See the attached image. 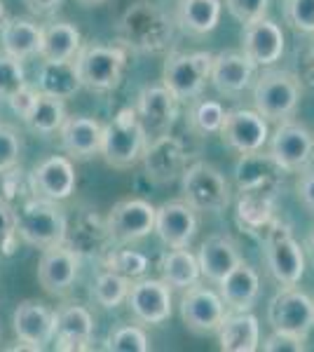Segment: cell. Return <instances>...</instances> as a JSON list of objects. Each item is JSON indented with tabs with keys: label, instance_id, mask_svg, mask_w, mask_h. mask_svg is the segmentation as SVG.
Masks as SVG:
<instances>
[{
	"label": "cell",
	"instance_id": "1",
	"mask_svg": "<svg viewBox=\"0 0 314 352\" xmlns=\"http://www.w3.org/2000/svg\"><path fill=\"white\" fill-rule=\"evenodd\" d=\"M148 134L134 109L120 111L111 122L104 124L99 155L115 169H127L144 157Z\"/></svg>",
	"mask_w": 314,
	"mask_h": 352
},
{
	"label": "cell",
	"instance_id": "2",
	"mask_svg": "<svg viewBox=\"0 0 314 352\" xmlns=\"http://www.w3.org/2000/svg\"><path fill=\"white\" fill-rule=\"evenodd\" d=\"M16 235L38 249L66 242L68 219L64 209L52 200L33 195V200L24 202L16 212Z\"/></svg>",
	"mask_w": 314,
	"mask_h": 352
},
{
	"label": "cell",
	"instance_id": "3",
	"mask_svg": "<svg viewBox=\"0 0 314 352\" xmlns=\"http://www.w3.org/2000/svg\"><path fill=\"white\" fill-rule=\"evenodd\" d=\"M302 99V82L289 71H262L254 82V106L267 122L289 120Z\"/></svg>",
	"mask_w": 314,
	"mask_h": 352
},
{
	"label": "cell",
	"instance_id": "4",
	"mask_svg": "<svg viewBox=\"0 0 314 352\" xmlns=\"http://www.w3.org/2000/svg\"><path fill=\"white\" fill-rule=\"evenodd\" d=\"M124 66H127V56L117 45H82L76 54L80 82L85 89H92V92L115 89L122 80Z\"/></svg>",
	"mask_w": 314,
	"mask_h": 352
},
{
	"label": "cell",
	"instance_id": "5",
	"mask_svg": "<svg viewBox=\"0 0 314 352\" xmlns=\"http://www.w3.org/2000/svg\"><path fill=\"white\" fill-rule=\"evenodd\" d=\"M183 197L195 212L218 214L230 204V184L211 162H195L181 174Z\"/></svg>",
	"mask_w": 314,
	"mask_h": 352
},
{
	"label": "cell",
	"instance_id": "6",
	"mask_svg": "<svg viewBox=\"0 0 314 352\" xmlns=\"http://www.w3.org/2000/svg\"><path fill=\"white\" fill-rule=\"evenodd\" d=\"M122 36L141 52H159L171 41V24L155 3H134L122 16Z\"/></svg>",
	"mask_w": 314,
	"mask_h": 352
},
{
	"label": "cell",
	"instance_id": "7",
	"mask_svg": "<svg viewBox=\"0 0 314 352\" xmlns=\"http://www.w3.org/2000/svg\"><path fill=\"white\" fill-rule=\"evenodd\" d=\"M211 61L214 54L211 52H174L167 56L162 71V85L169 89L176 99H195L202 94L204 85L209 80Z\"/></svg>",
	"mask_w": 314,
	"mask_h": 352
},
{
	"label": "cell",
	"instance_id": "8",
	"mask_svg": "<svg viewBox=\"0 0 314 352\" xmlns=\"http://www.w3.org/2000/svg\"><path fill=\"white\" fill-rule=\"evenodd\" d=\"M267 144H270L267 155L282 167V172H302L310 167L314 157V136L305 124L293 120L279 122Z\"/></svg>",
	"mask_w": 314,
	"mask_h": 352
},
{
	"label": "cell",
	"instance_id": "9",
	"mask_svg": "<svg viewBox=\"0 0 314 352\" xmlns=\"http://www.w3.org/2000/svg\"><path fill=\"white\" fill-rule=\"evenodd\" d=\"M267 320L275 331L293 333V336L307 340L314 329V300L300 289L284 287L270 300Z\"/></svg>",
	"mask_w": 314,
	"mask_h": 352
},
{
	"label": "cell",
	"instance_id": "10",
	"mask_svg": "<svg viewBox=\"0 0 314 352\" xmlns=\"http://www.w3.org/2000/svg\"><path fill=\"white\" fill-rule=\"evenodd\" d=\"M227 312L230 310H227L225 300L214 289L197 285L183 289V296H181V320L197 336H209V333L218 331Z\"/></svg>",
	"mask_w": 314,
	"mask_h": 352
},
{
	"label": "cell",
	"instance_id": "11",
	"mask_svg": "<svg viewBox=\"0 0 314 352\" xmlns=\"http://www.w3.org/2000/svg\"><path fill=\"white\" fill-rule=\"evenodd\" d=\"M80 272V254L66 242L45 247L38 261V282L49 296L64 298L71 294Z\"/></svg>",
	"mask_w": 314,
	"mask_h": 352
},
{
	"label": "cell",
	"instance_id": "12",
	"mask_svg": "<svg viewBox=\"0 0 314 352\" xmlns=\"http://www.w3.org/2000/svg\"><path fill=\"white\" fill-rule=\"evenodd\" d=\"M265 261L272 277L282 287H295L305 275V254L287 228L270 230L265 240Z\"/></svg>",
	"mask_w": 314,
	"mask_h": 352
},
{
	"label": "cell",
	"instance_id": "13",
	"mask_svg": "<svg viewBox=\"0 0 314 352\" xmlns=\"http://www.w3.org/2000/svg\"><path fill=\"white\" fill-rule=\"evenodd\" d=\"M155 209L150 202L131 197V200H120L111 209L106 221V230L120 244L139 242L155 232Z\"/></svg>",
	"mask_w": 314,
	"mask_h": 352
},
{
	"label": "cell",
	"instance_id": "14",
	"mask_svg": "<svg viewBox=\"0 0 314 352\" xmlns=\"http://www.w3.org/2000/svg\"><path fill=\"white\" fill-rule=\"evenodd\" d=\"M223 144L227 148L237 151L239 155L244 153L262 151V146L270 139V124L258 111L249 109H235L225 113V122L221 127Z\"/></svg>",
	"mask_w": 314,
	"mask_h": 352
},
{
	"label": "cell",
	"instance_id": "15",
	"mask_svg": "<svg viewBox=\"0 0 314 352\" xmlns=\"http://www.w3.org/2000/svg\"><path fill=\"white\" fill-rule=\"evenodd\" d=\"M28 186L36 197H45V200L61 202L73 195L78 186L76 164L68 155H52L47 160L33 167L31 176H28Z\"/></svg>",
	"mask_w": 314,
	"mask_h": 352
},
{
	"label": "cell",
	"instance_id": "16",
	"mask_svg": "<svg viewBox=\"0 0 314 352\" xmlns=\"http://www.w3.org/2000/svg\"><path fill=\"white\" fill-rule=\"evenodd\" d=\"M127 305L131 315L144 324H162L174 308L171 287L164 280H136L129 285Z\"/></svg>",
	"mask_w": 314,
	"mask_h": 352
},
{
	"label": "cell",
	"instance_id": "17",
	"mask_svg": "<svg viewBox=\"0 0 314 352\" xmlns=\"http://www.w3.org/2000/svg\"><path fill=\"white\" fill-rule=\"evenodd\" d=\"M284 31L267 16L244 24L242 31V52L254 61L256 66H272L284 54Z\"/></svg>",
	"mask_w": 314,
	"mask_h": 352
},
{
	"label": "cell",
	"instance_id": "18",
	"mask_svg": "<svg viewBox=\"0 0 314 352\" xmlns=\"http://www.w3.org/2000/svg\"><path fill=\"white\" fill-rule=\"evenodd\" d=\"M155 232L167 247H188L197 232L195 209L186 200L164 202L155 209Z\"/></svg>",
	"mask_w": 314,
	"mask_h": 352
},
{
	"label": "cell",
	"instance_id": "19",
	"mask_svg": "<svg viewBox=\"0 0 314 352\" xmlns=\"http://www.w3.org/2000/svg\"><path fill=\"white\" fill-rule=\"evenodd\" d=\"M101 134H104V124L85 116H66L64 124L59 127L61 148L71 160H89L99 155Z\"/></svg>",
	"mask_w": 314,
	"mask_h": 352
},
{
	"label": "cell",
	"instance_id": "20",
	"mask_svg": "<svg viewBox=\"0 0 314 352\" xmlns=\"http://www.w3.org/2000/svg\"><path fill=\"white\" fill-rule=\"evenodd\" d=\"M94 333V317L85 305H64L54 312V348L87 350Z\"/></svg>",
	"mask_w": 314,
	"mask_h": 352
},
{
	"label": "cell",
	"instance_id": "21",
	"mask_svg": "<svg viewBox=\"0 0 314 352\" xmlns=\"http://www.w3.org/2000/svg\"><path fill=\"white\" fill-rule=\"evenodd\" d=\"M176 109H179V99H176L164 85L141 89L139 99H136V106H134L146 134L153 132L155 136L167 134V129L171 127V122H174V118H176Z\"/></svg>",
	"mask_w": 314,
	"mask_h": 352
},
{
	"label": "cell",
	"instance_id": "22",
	"mask_svg": "<svg viewBox=\"0 0 314 352\" xmlns=\"http://www.w3.org/2000/svg\"><path fill=\"white\" fill-rule=\"evenodd\" d=\"M12 329L16 340L38 345L43 350L45 343L54 340V310L38 300H21L14 310Z\"/></svg>",
	"mask_w": 314,
	"mask_h": 352
},
{
	"label": "cell",
	"instance_id": "23",
	"mask_svg": "<svg viewBox=\"0 0 314 352\" xmlns=\"http://www.w3.org/2000/svg\"><path fill=\"white\" fill-rule=\"evenodd\" d=\"M256 78V64L244 52H218L211 61L209 80L221 94H237L249 87Z\"/></svg>",
	"mask_w": 314,
	"mask_h": 352
},
{
	"label": "cell",
	"instance_id": "24",
	"mask_svg": "<svg viewBox=\"0 0 314 352\" xmlns=\"http://www.w3.org/2000/svg\"><path fill=\"white\" fill-rule=\"evenodd\" d=\"M144 160H146V169L150 179L159 181V184L171 181L179 174H183V169H181L186 160L183 144L169 134H159L146 146Z\"/></svg>",
	"mask_w": 314,
	"mask_h": 352
},
{
	"label": "cell",
	"instance_id": "25",
	"mask_svg": "<svg viewBox=\"0 0 314 352\" xmlns=\"http://www.w3.org/2000/svg\"><path fill=\"white\" fill-rule=\"evenodd\" d=\"M218 287H221V298L225 300L227 310L247 312L254 308L256 298L260 294V277L249 263L239 261L235 268L218 282Z\"/></svg>",
	"mask_w": 314,
	"mask_h": 352
},
{
	"label": "cell",
	"instance_id": "26",
	"mask_svg": "<svg viewBox=\"0 0 314 352\" xmlns=\"http://www.w3.org/2000/svg\"><path fill=\"white\" fill-rule=\"evenodd\" d=\"M197 261H199L202 277H207L209 282L218 285L223 277L242 261V256H239V249L232 242L230 235H209L202 242V247H199Z\"/></svg>",
	"mask_w": 314,
	"mask_h": 352
},
{
	"label": "cell",
	"instance_id": "27",
	"mask_svg": "<svg viewBox=\"0 0 314 352\" xmlns=\"http://www.w3.org/2000/svg\"><path fill=\"white\" fill-rule=\"evenodd\" d=\"M223 352H256L260 348V324L251 312H227L218 331Z\"/></svg>",
	"mask_w": 314,
	"mask_h": 352
},
{
	"label": "cell",
	"instance_id": "28",
	"mask_svg": "<svg viewBox=\"0 0 314 352\" xmlns=\"http://www.w3.org/2000/svg\"><path fill=\"white\" fill-rule=\"evenodd\" d=\"M40 41H43V28L21 16H10L0 24V43L3 52L14 59L24 61L40 54Z\"/></svg>",
	"mask_w": 314,
	"mask_h": 352
},
{
	"label": "cell",
	"instance_id": "29",
	"mask_svg": "<svg viewBox=\"0 0 314 352\" xmlns=\"http://www.w3.org/2000/svg\"><path fill=\"white\" fill-rule=\"evenodd\" d=\"M82 47V33L68 21H54L43 28L40 56L43 61H73Z\"/></svg>",
	"mask_w": 314,
	"mask_h": 352
},
{
	"label": "cell",
	"instance_id": "30",
	"mask_svg": "<svg viewBox=\"0 0 314 352\" xmlns=\"http://www.w3.org/2000/svg\"><path fill=\"white\" fill-rule=\"evenodd\" d=\"M235 174H237V184H239V188H242V192H249V190L272 192L270 184L279 179L282 167H279L270 155L262 157L260 151H256V153H244L242 160L237 162Z\"/></svg>",
	"mask_w": 314,
	"mask_h": 352
},
{
	"label": "cell",
	"instance_id": "31",
	"mask_svg": "<svg viewBox=\"0 0 314 352\" xmlns=\"http://www.w3.org/2000/svg\"><path fill=\"white\" fill-rule=\"evenodd\" d=\"M38 89L45 94L71 99L78 89H82V82L78 78L76 59L73 61H45L38 73Z\"/></svg>",
	"mask_w": 314,
	"mask_h": 352
},
{
	"label": "cell",
	"instance_id": "32",
	"mask_svg": "<svg viewBox=\"0 0 314 352\" xmlns=\"http://www.w3.org/2000/svg\"><path fill=\"white\" fill-rule=\"evenodd\" d=\"M221 0H179V24L192 36H207L221 21Z\"/></svg>",
	"mask_w": 314,
	"mask_h": 352
},
{
	"label": "cell",
	"instance_id": "33",
	"mask_svg": "<svg viewBox=\"0 0 314 352\" xmlns=\"http://www.w3.org/2000/svg\"><path fill=\"white\" fill-rule=\"evenodd\" d=\"M202 270H199V261L188 247H176L164 256L162 261V280L171 289H188L197 285Z\"/></svg>",
	"mask_w": 314,
	"mask_h": 352
},
{
	"label": "cell",
	"instance_id": "34",
	"mask_svg": "<svg viewBox=\"0 0 314 352\" xmlns=\"http://www.w3.org/2000/svg\"><path fill=\"white\" fill-rule=\"evenodd\" d=\"M66 120V104L64 99L52 94H45L40 92L33 109L28 111V116L24 118V122L33 132L38 134H54L59 132V127Z\"/></svg>",
	"mask_w": 314,
	"mask_h": 352
},
{
	"label": "cell",
	"instance_id": "35",
	"mask_svg": "<svg viewBox=\"0 0 314 352\" xmlns=\"http://www.w3.org/2000/svg\"><path fill=\"white\" fill-rule=\"evenodd\" d=\"M129 285H131V280H127V277L117 275V272H113V270H106L94 280L92 298L101 305V308L113 310V308H117L120 303L127 300Z\"/></svg>",
	"mask_w": 314,
	"mask_h": 352
},
{
	"label": "cell",
	"instance_id": "36",
	"mask_svg": "<svg viewBox=\"0 0 314 352\" xmlns=\"http://www.w3.org/2000/svg\"><path fill=\"white\" fill-rule=\"evenodd\" d=\"M225 113L227 111L218 101L195 96V101L190 104V111H188V122L197 134H216L221 132L223 122H225Z\"/></svg>",
	"mask_w": 314,
	"mask_h": 352
},
{
	"label": "cell",
	"instance_id": "37",
	"mask_svg": "<svg viewBox=\"0 0 314 352\" xmlns=\"http://www.w3.org/2000/svg\"><path fill=\"white\" fill-rule=\"evenodd\" d=\"M272 214V192H242L239 200V219L242 223H247L249 228H258L270 221Z\"/></svg>",
	"mask_w": 314,
	"mask_h": 352
},
{
	"label": "cell",
	"instance_id": "38",
	"mask_svg": "<svg viewBox=\"0 0 314 352\" xmlns=\"http://www.w3.org/2000/svg\"><path fill=\"white\" fill-rule=\"evenodd\" d=\"M106 268L127 277V280H134V277H141L146 272L148 258L144 254L134 252V249H113L106 258Z\"/></svg>",
	"mask_w": 314,
	"mask_h": 352
},
{
	"label": "cell",
	"instance_id": "39",
	"mask_svg": "<svg viewBox=\"0 0 314 352\" xmlns=\"http://www.w3.org/2000/svg\"><path fill=\"white\" fill-rule=\"evenodd\" d=\"M108 350L113 352H148L150 350V340H148L146 331L136 324H124L111 331L108 336Z\"/></svg>",
	"mask_w": 314,
	"mask_h": 352
},
{
	"label": "cell",
	"instance_id": "40",
	"mask_svg": "<svg viewBox=\"0 0 314 352\" xmlns=\"http://www.w3.org/2000/svg\"><path fill=\"white\" fill-rule=\"evenodd\" d=\"M24 85H26V73L21 61L10 56L8 52H0V99L8 101Z\"/></svg>",
	"mask_w": 314,
	"mask_h": 352
},
{
	"label": "cell",
	"instance_id": "41",
	"mask_svg": "<svg viewBox=\"0 0 314 352\" xmlns=\"http://www.w3.org/2000/svg\"><path fill=\"white\" fill-rule=\"evenodd\" d=\"M284 16L295 31L314 33V0H284Z\"/></svg>",
	"mask_w": 314,
	"mask_h": 352
},
{
	"label": "cell",
	"instance_id": "42",
	"mask_svg": "<svg viewBox=\"0 0 314 352\" xmlns=\"http://www.w3.org/2000/svg\"><path fill=\"white\" fill-rule=\"evenodd\" d=\"M21 153V139L14 127L0 124V174L16 167Z\"/></svg>",
	"mask_w": 314,
	"mask_h": 352
},
{
	"label": "cell",
	"instance_id": "43",
	"mask_svg": "<svg viewBox=\"0 0 314 352\" xmlns=\"http://www.w3.org/2000/svg\"><path fill=\"white\" fill-rule=\"evenodd\" d=\"M16 212L8 204V200H0V256L14 252L16 240Z\"/></svg>",
	"mask_w": 314,
	"mask_h": 352
},
{
	"label": "cell",
	"instance_id": "44",
	"mask_svg": "<svg viewBox=\"0 0 314 352\" xmlns=\"http://www.w3.org/2000/svg\"><path fill=\"white\" fill-rule=\"evenodd\" d=\"M267 5H270V0H225L227 12L235 16L237 21H242V24H249V21L265 16Z\"/></svg>",
	"mask_w": 314,
	"mask_h": 352
},
{
	"label": "cell",
	"instance_id": "45",
	"mask_svg": "<svg viewBox=\"0 0 314 352\" xmlns=\"http://www.w3.org/2000/svg\"><path fill=\"white\" fill-rule=\"evenodd\" d=\"M260 348L265 352H305V338L293 336V333H284V331H272L270 336L260 343Z\"/></svg>",
	"mask_w": 314,
	"mask_h": 352
},
{
	"label": "cell",
	"instance_id": "46",
	"mask_svg": "<svg viewBox=\"0 0 314 352\" xmlns=\"http://www.w3.org/2000/svg\"><path fill=\"white\" fill-rule=\"evenodd\" d=\"M38 94H40V89L36 87H31V85H24V87L19 89L16 94H12L8 99V104H10V109H12L16 116L24 120V118L28 116V111L33 109V104H36V99H38Z\"/></svg>",
	"mask_w": 314,
	"mask_h": 352
},
{
	"label": "cell",
	"instance_id": "47",
	"mask_svg": "<svg viewBox=\"0 0 314 352\" xmlns=\"http://www.w3.org/2000/svg\"><path fill=\"white\" fill-rule=\"evenodd\" d=\"M298 197L307 209L314 212V169H302L298 179Z\"/></svg>",
	"mask_w": 314,
	"mask_h": 352
},
{
	"label": "cell",
	"instance_id": "48",
	"mask_svg": "<svg viewBox=\"0 0 314 352\" xmlns=\"http://www.w3.org/2000/svg\"><path fill=\"white\" fill-rule=\"evenodd\" d=\"M33 14H49L61 5V0H24Z\"/></svg>",
	"mask_w": 314,
	"mask_h": 352
},
{
	"label": "cell",
	"instance_id": "49",
	"mask_svg": "<svg viewBox=\"0 0 314 352\" xmlns=\"http://www.w3.org/2000/svg\"><path fill=\"white\" fill-rule=\"evenodd\" d=\"M80 3H85V5H99V3H106V0H80Z\"/></svg>",
	"mask_w": 314,
	"mask_h": 352
},
{
	"label": "cell",
	"instance_id": "50",
	"mask_svg": "<svg viewBox=\"0 0 314 352\" xmlns=\"http://www.w3.org/2000/svg\"><path fill=\"white\" fill-rule=\"evenodd\" d=\"M3 19H5V3L0 0V24H3Z\"/></svg>",
	"mask_w": 314,
	"mask_h": 352
},
{
	"label": "cell",
	"instance_id": "51",
	"mask_svg": "<svg viewBox=\"0 0 314 352\" xmlns=\"http://www.w3.org/2000/svg\"><path fill=\"white\" fill-rule=\"evenodd\" d=\"M310 244H312V252H314V232H312V240H310Z\"/></svg>",
	"mask_w": 314,
	"mask_h": 352
},
{
	"label": "cell",
	"instance_id": "52",
	"mask_svg": "<svg viewBox=\"0 0 314 352\" xmlns=\"http://www.w3.org/2000/svg\"><path fill=\"white\" fill-rule=\"evenodd\" d=\"M312 61H314V43H312Z\"/></svg>",
	"mask_w": 314,
	"mask_h": 352
}]
</instances>
